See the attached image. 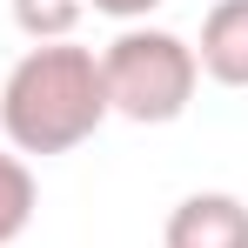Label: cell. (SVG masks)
<instances>
[{"instance_id": "cell-1", "label": "cell", "mask_w": 248, "mask_h": 248, "mask_svg": "<svg viewBox=\"0 0 248 248\" xmlns=\"http://www.w3.org/2000/svg\"><path fill=\"white\" fill-rule=\"evenodd\" d=\"M0 121H7V141H14L20 155H67V148H81L87 134L108 121L101 61H94L87 47H67V41L34 47V54L7 74Z\"/></svg>"}, {"instance_id": "cell-2", "label": "cell", "mask_w": 248, "mask_h": 248, "mask_svg": "<svg viewBox=\"0 0 248 248\" xmlns=\"http://www.w3.org/2000/svg\"><path fill=\"white\" fill-rule=\"evenodd\" d=\"M195 47L174 41V34H121V41L101 54V87H108V114H127L141 127L174 121L188 101H195Z\"/></svg>"}, {"instance_id": "cell-3", "label": "cell", "mask_w": 248, "mask_h": 248, "mask_svg": "<svg viewBox=\"0 0 248 248\" xmlns=\"http://www.w3.org/2000/svg\"><path fill=\"white\" fill-rule=\"evenodd\" d=\"M168 248H248V208L235 195H188L168 215Z\"/></svg>"}, {"instance_id": "cell-4", "label": "cell", "mask_w": 248, "mask_h": 248, "mask_svg": "<svg viewBox=\"0 0 248 248\" xmlns=\"http://www.w3.org/2000/svg\"><path fill=\"white\" fill-rule=\"evenodd\" d=\"M202 74L221 87H248V0H215L202 20Z\"/></svg>"}, {"instance_id": "cell-5", "label": "cell", "mask_w": 248, "mask_h": 248, "mask_svg": "<svg viewBox=\"0 0 248 248\" xmlns=\"http://www.w3.org/2000/svg\"><path fill=\"white\" fill-rule=\"evenodd\" d=\"M34 221V174L20 155H0V248Z\"/></svg>"}, {"instance_id": "cell-6", "label": "cell", "mask_w": 248, "mask_h": 248, "mask_svg": "<svg viewBox=\"0 0 248 248\" xmlns=\"http://www.w3.org/2000/svg\"><path fill=\"white\" fill-rule=\"evenodd\" d=\"M87 0H14V20H20V34H34V41H67L74 34V20H81Z\"/></svg>"}, {"instance_id": "cell-7", "label": "cell", "mask_w": 248, "mask_h": 248, "mask_svg": "<svg viewBox=\"0 0 248 248\" xmlns=\"http://www.w3.org/2000/svg\"><path fill=\"white\" fill-rule=\"evenodd\" d=\"M155 0H94V14H114V20H134V14H148Z\"/></svg>"}]
</instances>
